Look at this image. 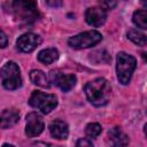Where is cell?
Returning a JSON list of instances; mask_svg holds the SVG:
<instances>
[{"label":"cell","instance_id":"cell-1","mask_svg":"<svg viewBox=\"0 0 147 147\" xmlns=\"http://www.w3.org/2000/svg\"><path fill=\"white\" fill-rule=\"evenodd\" d=\"M84 92L87 100L95 107H102L108 103L111 95V85L110 83L102 78H95L84 86Z\"/></svg>","mask_w":147,"mask_h":147},{"label":"cell","instance_id":"cell-2","mask_svg":"<svg viewBox=\"0 0 147 147\" xmlns=\"http://www.w3.org/2000/svg\"><path fill=\"white\" fill-rule=\"evenodd\" d=\"M15 17L23 24H31L39 17L37 5L33 0H13Z\"/></svg>","mask_w":147,"mask_h":147},{"label":"cell","instance_id":"cell-3","mask_svg":"<svg viewBox=\"0 0 147 147\" xmlns=\"http://www.w3.org/2000/svg\"><path fill=\"white\" fill-rule=\"evenodd\" d=\"M137 67V61L134 56L125 53L119 52L116 56V72H117V79L121 84L127 85L131 80L132 74Z\"/></svg>","mask_w":147,"mask_h":147},{"label":"cell","instance_id":"cell-4","mask_svg":"<svg viewBox=\"0 0 147 147\" xmlns=\"http://www.w3.org/2000/svg\"><path fill=\"white\" fill-rule=\"evenodd\" d=\"M1 82L6 90H17L22 85V77L20 67L13 62H7L1 69Z\"/></svg>","mask_w":147,"mask_h":147},{"label":"cell","instance_id":"cell-5","mask_svg":"<svg viewBox=\"0 0 147 147\" xmlns=\"http://www.w3.org/2000/svg\"><path fill=\"white\" fill-rule=\"evenodd\" d=\"M29 103L31 107L38 109L42 114H49L57 106V98L51 93L33 91L29 99Z\"/></svg>","mask_w":147,"mask_h":147},{"label":"cell","instance_id":"cell-6","mask_svg":"<svg viewBox=\"0 0 147 147\" xmlns=\"http://www.w3.org/2000/svg\"><path fill=\"white\" fill-rule=\"evenodd\" d=\"M102 40V34L99 31L91 30V31H85L82 33H78L74 37H70L68 40V44L70 47L75 49H83V48H88Z\"/></svg>","mask_w":147,"mask_h":147},{"label":"cell","instance_id":"cell-7","mask_svg":"<svg viewBox=\"0 0 147 147\" xmlns=\"http://www.w3.org/2000/svg\"><path fill=\"white\" fill-rule=\"evenodd\" d=\"M49 79L53 84L60 87L63 92H69L76 85L77 78L72 74H63L59 70H52L49 72Z\"/></svg>","mask_w":147,"mask_h":147},{"label":"cell","instance_id":"cell-8","mask_svg":"<svg viewBox=\"0 0 147 147\" xmlns=\"http://www.w3.org/2000/svg\"><path fill=\"white\" fill-rule=\"evenodd\" d=\"M45 129L44 118L38 113H29L26 115V125H25V134L28 137H37Z\"/></svg>","mask_w":147,"mask_h":147},{"label":"cell","instance_id":"cell-9","mask_svg":"<svg viewBox=\"0 0 147 147\" xmlns=\"http://www.w3.org/2000/svg\"><path fill=\"white\" fill-rule=\"evenodd\" d=\"M40 44H41V38L38 34L32 33V32H28V33L22 34L21 37H18V39L16 41L18 49L24 52V53H31Z\"/></svg>","mask_w":147,"mask_h":147},{"label":"cell","instance_id":"cell-10","mask_svg":"<svg viewBox=\"0 0 147 147\" xmlns=\"http://www.w3.org/2000/svg\"><path fill=\"white\" fill-rule=\"evenodd\" d=\"M106 18H107V13H106V9H103L102 7H91L85 13V20L87 24L94 28H98L105 24Z\"/></svg>","mask_w":147,"mask_h":147},{"label":"cell","instance_id":"cell-11","mask_svg":"<svg viewBox=\"0 0 147 147\" xmlns=\"http://www.w3.org/2000/svg\"><path fill=\"white\" fill-rule=\"evenodd\" d=\"M49 132H51L52 137L55 139H59V140L67 139L69 136L68 124L63 121L55 119L49 124Z\"/></svg>","mask_w":147,"mask_h":147},{"label":"cell","instance_id":"cell-12","mask_svg":"<svg viewBox=\"0 0 147 147\" xmlns=\"http://www.w3.org/2000/svg\"><path fill=\"white\" fill-rule=\"evenodd\" d=\"M20 119V113L15 109H5L1 113V129H8L15 125Z\"/></svg>","mask_w":147,"mask_h":147},{"label":"cell","instance_id":"cell-13","mask_svg":"<svg viewBox=\"0 0 147 147\" xmlns=\"http://www.w3.org/2000/svg\"><path fill=\"white\" fill-rule=\"evenodd\" d=\"M109 139L115 146H125L129 144V137L119 129V127H113L108 132Z\"/></svg>","mask_w":147,"mask_h":147},{"label":"cell","instance_id":"cell-14","mask_svg":"<svg viewBox=\"0 0 147 147\" xmlns=\"http://www.w3.org/2000/svg\"><path fill=\"white\" fill-rule=\"evenodd\" d=\"M30 79H31V82L34 85H38L40 87L48 88L51 86V84H49V80L51 79H48V77L46 76V74L44 71H41V70H37V69L31 70V72H30Z\"/></svg>","mask_w":147,"mask_h":147},{"label":"cell","instance_id":"cell-15","mask_svg":"<svg viewBox=\"0 0 147 147\" xmlns=\"http://www.w3.org/2000/svg\"><path fill=\"white\" fill-rule=\"evenodd\" d=\"M59 57V52L56 48H45L38 53V61L44 64H51Z\"/></svg>","mask_w":147,"mask_h":147},{"label":"cell","instance_id":"cell-16","mask_svg":"<svg viewBox=\"0 0 147 147\" xmlns=\"http://www.w3.org/2000/svg\"><path fill=\"white\" fill-rule=\"evenodd\" d=\"M132 21H133V23H134L138 28L147 30V10H146V9L136 10V11L133 13Z\"/></svg>","mask_w":147,"mask_h":147},{"label":"cell","instance_id":"cell-17","mask_svg":"<svg viewBox=\"0 0 147 147\" xmlns=\"http://www.w3.org/2000/svg\"><path fill=\"white\" fill-rule=\"evenodd\" d=\"M127 38L138 46H145L147 45V36L138 30H130L127 32Z\"/></svg>","mask_w":147,"mask_h":147},{"label":"cell","instance_id":"cell-18","mask_svg":"<svg viewBox=\"0 0 147 147\" xmlns=\"http://www.w3.org/2000/svg\"><path fill=\"white\" fill-rule=\"evenodd\" d=\"M102 131V127L98 123H90L85 127V133L88 138H95L98 137Z\"/></svg>","mask_w":147,"mask_h":147},{"label":"cell","instance_id":"cell-19","mask_svg":"<svg viewBox=\"0 0 147 147\" xmlns=\"http://www.w3.org/2000/svg\"><path fill=\"white\" fill-rule=\"evenodd\" d=\"M99 2L103 9H113L116 6L117 0H99Z\"/></svg>","mask_w":147,"mask_h":147},{"label":"cell","instance_id":"cell-20","mask_svg":"<svg viewBox=\"0 0 147 147\" xmlns=\"http://www.w3.org/2000/svg\"><path fill=\"white\" fill-rule=\"evenodd\" d=\"M46 2L49 7H53V8H57V7H61L63 5L62 0H46Z\"/></svg>","mask_w":147,"mask_h":147},{"label":"cell","instance_id":"cell-21","mask_svg":"<svg viewBox=\"0 0 147 147\" xmlns=\"http://www.w3.org/2000/svg\"><path fill=\"white\" fill-rule=\"evenodd\" d=\"M76 145L78 146V147H80V146H93V144H92V141L91 140H88V139H86V138H84V139H79L77 142H76Z\"/></svg>","mask_w":147,"mask_h":147},{"label":"cell","instance_id":"cell-22","mask_svg":"<svg viewBox=\"0 0 147 147\" xmlns=\"http://www.w3.org/2000/svg\"><path fill=\"white\" fill-rule=\"evenodd\" d=\"M0 38H1V47L2 48H5L6 46H7V36H6V33L3 32V31H1L0 32Z\"/></svg>","mask_w":147,"mask_h":147},{"label":"cell","instance_id":"cell-23","mask_svg":"<svg viewBox=\"0 0 147 147\" xmlns=\"http://www.w3.org/2000/svg\"><path fill=\"white\" fill-rule=\"evenodd\" d=\"M141 5H142L145 8H147V0H141Z\"/></svg>","mask_w":147,"mask_h":147},{"label":"cell","instance_id":"cell-24","mask_svg":"<svg viewBox=\"0 0 147 147\" xmlns=\"http://www.w3.org/2000/svg\"><path fill=\"white\" fill-rule=\"evenodd\" d=\"M141 56H142V59L147 62V53H142V54H141Z\"/></svg>","mask_w":147,"mask_h":147},{"label":"cell","instance_id":"cell-25","mask_svg":"<svg viewBox=\"0 0 147 147\" xmlns=\"http://www.w3.org/2000/svg\"><path fill=\"white\" fill-rule=\"evenodd\" d=\"M144 132H145V134L147 136V123H146L145 126H144Z\"/></svg>","mask_w":147,"mask_h":147}]
</instances>
